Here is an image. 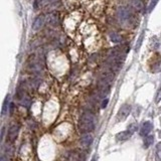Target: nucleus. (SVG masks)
<instances>
[{
  "mask_svg": "<svg viewBox=\"0 0 161 161\" xmlns=\"http://www.w3.org/2000/svg\"><path fill=\"white\" fill-rule=\"evenodd\" d=\"M95 129V118L92 113L85 112L82 115L79 123V130L80 133H90Z\"/></svg>",
  "mask_w": 161,
  "mask_h": 161,
  "instance_id": "obj_1",
  "label": "nucleus"
},
{
  "mask_svg": "<svg viewBox=\"0 0 161 161\" xmlns=\"http://www.w3.org/2000/svg\"><path fill=\"white\" fill-rule=\"evenodd\" d=\"M18 133H19V126L16 124L12 125L7 132V142L13 143L16 140L17 136H18Z\"/></svg>",
  "mask_w": 161,
  "mask_h": 161,
  "instance_id": "obj_2",
  "label": "nucleus"
},
{
  "mask_svg": "<svg viewBox=\"0 0 161 161\" xmlns=\"http://www.w3.org/2000/svg\"><path fill=\"white\" fill-rule=\"evenodd\" d=\"M131 112V106L129 104H124L119 110L118 114H117V120L118 121H124L128 116H129Z\"/></svg>",
  "mask_w": 161,
  "mask_h": 161,
  "instance_id": "obj_3",
  "label": "nucleus"
},
{
  "mask_svg": "<svg viewBox=\"0 0 161 161\" xmlns=\"http://www.w3.org/2000/svg\"><path fill=\"white\" fill-rule=\"evenodd\" d=\"M117 17L122 22L127 21L131 17V11L127 7H120L117 11Z\"/></svg>",
  "mask_w": 161,
  "mask_h": 161,
  "instance_id": "obj_4",
  "label": "nucleus"
},
{
  "mask_svg": "<svg viewBox=\"0 0 161 161\" xmlns=\"http://www.w3.org/2000/svg\"><path fill=\"white\" fill-rule=\"evenodd\" d=\"M153 129V125L151 122L146 121L142 124L141 129H140V135L141 136H147L149 133L151 132V130Z\"/></svg>",
  "mask_w": 161,
  "mask_h": 161,
  "instance_id": "obj_5",
  "label": "nucleus"
},
{
  "mask_svg": "<svg viewBox=\"0 0 161 161\" xmlns=\"http://www.w3.org/2000/svg\"><path fill=\"white\" fill-rule=\"evenodd\" d=\"M46 21H47V23H49V25L58 26V23H59V19H58V13L53 12V13L49 14V16H47V18H46Z\"/></svg>",
  "mask_w": 161,
  "mask_h": 161,
  "instance_id": "obj_6",
  "label": "nucleus"
},
{
  "mask_svg": "<svg viewBox=\"0 0 161 161\" xmlns=\"http://www.w3.org/2000/svg\"><path fill=\"white\" fill-rule=\"evenodd\" d=\"M93 143V136L89 133L84 134V136L80 138V144L84 147H89Z\"/></svg>",
  "mask_w": 161,
  "mask_h": 161,
  "instance_id": "obj_7",
  "label": "nucleus"
},
{
  "mask_svg": "<svg viewBox=\"0 0 161 161\" xmlns=\"http://www.w3.org/2000/svg\"><path fill=\"white\" fill-rule=\"evenodd\" d=\"M44 22V17L43 15H39L37 16L36 18L34 19L33 23H32V29L33 30H38V29H40V27L43 26Z\"/></svg>",
  "mask_w": 161,
  "mask_h": 161,
  "instance_id": "obj_8",
  "label": "nucleus"
},
{
  "mask_svg": "<svg viewBox=\"0 0 161 161\" xmlns=\"http://www.w3.org/2000/svg\"><path fill=\"white\" fill-rule=\"evenodd\" d=\"M131 135H132V133H131L129 130H127V131H123V132L118 133L117 135H116V138H117V140H119V141H124V140H127L128 138H130Z\"/></svg>",
  "mask_w": 161,
  "mask_h": 161,
  "instance_id": "obj_9",
  "label": "nucleus"
},
{
  "mask_svg": "<svg viewBox=\"0 0 161 161\" xmlns=\"http://www.w3.org/2000/svg\"><path fill=\"white\" fill-rule=\"evenodd\" d=\"M154 141V136L153 135H147L145 136V140H144V148H148L153 144Z\"/></svg>",
  "mask_w": 161,
  "mask_h": 161,
  "instance_id": "obj_10",
  "label": "nucleus"
},
{
  "mask_svg": "<svg viewBox=\"0 0 161 161\" xmlns=\"http://www.w3.org/2000/svg\"><path fill=\"white\" fill-rule=\"evenodd\" d=\"M132 6L135 8L136 10H142L143 8H144V4H143V2L141 0H133L132 1Z\"/></svg>",
  "mask_w": 161,
  "mask_h": 161,
  "instance_id": "obj_11",
  "label": "nucleus"
},
{
  "mask_svg": "<svg viewBox=\"0 0 161 161\" xmlns=\"http://www.w3.org/2000/svg\"><path fill=\"white\" fill-rule=\"evenodd\" d=\"M9 100H10V96L8 95L6 97V99L4 100L3 106H2V115H5L8 112V108H9Z\"/></svg>",
  "mask_w": 161,
  "mask_h": 161,
  "instance_id": "obj_12",
  "label": "nucleus"
},
{
  "mask_svg": "<svg viewBox=\"0 0 161 161\" xmlns=\"http://www.w3.org/2000/svg\"><path fill=\"white\" fill-rule=\"evenodd\" d=\"M110 38H111V40L113 41V43H120V41L122 40V37L120 34H118L117 32L113 31L110 33Z\"/></svg>",
  "mask_w": 161,
  "mask_h": 161,
  "instance_id": "obj_13",
  "label": "nucleus"
},
{
  "mask_svg": "<svg viewBox=\"0 0 161 161\" xmlns=\"http://www.w3.org/2000/svg\"><path fill=\"white\" fill-rule=\"evenodd\" d=\"M143 38H144V31H142V33L140 34V36H139V38H138V43H136V46H135L136 52H137V50H139L140 46H141V44H142V43H143Z\"/></svg>",
  "mask_w": 161,
  "mask_h": 161,
  "instance_id": "obj_14",
  "label": "nucleus"
},
{
  "mask_svg": "<svg viewBox=\"0 0 161 161\" xmlns=\"http://www.w3.org/2000/svg\"><path fill=\"white\" fill-rule=\"evenodd\" d=\"M157 2H158V0H151L150 4H149V9H148L149 12H151V11L154 9V7H155V5L157 4Z\"/></svg>",
  "mask_w": 161,
  "mask_h": 161,
  "instance_id": "obj_15",
  "label": "nucleus"
},
{
  "mask_svg": "<svg viewBox=\"0 0 161 161\" xmlns=\"http://www.w3.org/2000/svg\"><path fill=\"white\" fill-rule=\"evenodd\" d=\"M29 104H30V98L28 96H24L23 97V101H22V105L27 107Z\"/></svg>",
  "mask_w": 161,
  "mask_h": 161,
  "instance_id": "obj_16",
  "label": "nucleus"
},
{
  "mask_svg": "<svg viewBox=\"0 0 161 161\" xmlns=\"http://www.w3.org/2000/svg\"><path fill=\"white\" fill-rule=\"evenodd\" d=\"M128 130H129L130 132L133 134V133L137 130V125H136V124H131L130 126L128 127Z\"/></svg>",
  "mask_w": 161,
  "mask_h": 161,
  "instance_id": "obj_17",
  "label": "nucleus"
},
{
  "mask_svg": "<svg viewBox=\"0 0 161 161\" xmlns=\"http://www.w3.org/2000/svg\"><path fill=\"white\" fill-rule=\"evenodd\" d=\"M155 101H156V103H159L161 101V86H160L159 90H158L157 94H156V99H155Z\"/></svg>",
  "mask_w": 161,
  "mask_h": 161,
  "instance_id": "obj_18",
  "label": "nucleus"
},
{
  "mask_svg": "<svg viewBox=\"0 0 161 161\" xmlns=\"http://www.w3.org/2000/svg\"><path fill=\"white\" fill-rule=\"evenodd\" d=\"M108 103H109V99L104 100L103 103H102V108H106V107H107V104H108Z\"/></svg>",
  "mask_w": 161,
  "mask_h": 161,
  "instance_id": "obj_19",
  "label": "nucleus"
},
{
  "mask_svg": "<svg viewBox=\"0 0 161 161\" xmlns=\"http://www.w3.org/2000/svg\"><path fill=\"white\" fill-rule=\"evenodd\" d=\"M157 151H158V152L161 151V142L158 143V144H157Z\"/></svg>",
  "mask_w": 161,
  "mask_h": 161,
  "instance_id": "obj_20",
  "label": "nucleus"
},
{
  "mask_svg": "<svg viewBox=\"0 0 161 161\" xmlns=\"http://www.w3.org/2000/svg\"><path fill=\"white\" fill-rule=\"evenodd\" d=\"M34 8L37 9V0H35V2H34Z\"/></svg>",
  "mask_w": 161,
  "mask_h": 161,
  "instance_id": "obj_21",
  "label": "nucleus"
},
{
  "mask_svg": "<svg viewBox=\"0 0 161 161\" xmlns=\"http://www.w3.org/2000/svg\"><path fill=\"white\" fill-rule=\"evenodd\" d=\"M49 2H52V1H55V0H47Z\"/></svg>",
  "mask_w": 161,
  "mask_h": 161,
  "instance_id": "obj_22",
  "label": "nucleus"
}]
</instances>
